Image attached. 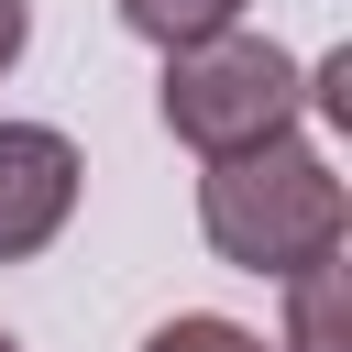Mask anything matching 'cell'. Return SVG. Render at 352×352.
I'll use <instances>...</instances> for the list:
<instances>
[{"label":"cell","mask_w":352,"mask_h":352,"mask_svg":"<svg viewBox=\"0 0 352 352\" xmlns=\"http://www.w3.org/2000/svg\"><path fill=\"white\" fill-rule=\"evenodd\" d=\"M198 231L220 264L242 275H297L308 253H341L352 231V198H341V165L308 143V132H264L242 154H209L198 176Z\"/></svg>","instance_id":"cell-1"},{"label":"cell","mask_w":352,"mask_h":352,"mask_svg":"<svg viewBox=\"0 0 352 352\" xmlns=\"http://www.w3.org/2000/svg\"><path fill=\"white\" fill-rule=\"evenodd\" d=\"M308 110H330V121H352V44L308 66Z\"/></svg>","instance_id":"cell-7"},{"label":"cell","mask_w":352,"mask_h":352,"mask_svg":"<svg viewBox=\"0 0 352 352\" xmlns=\"http://www.w3.org/2000/svg\"><path fill=\"white\" fill-rule=\"evenodd\" d=\"M143 352H275L264 330H242V319H220V308H187V319H165Z\"/></svg>","instance_id":"cell-6"},{"label":"cell","mask_w":352,"mask_h":352,"mask_svg":"<svg viewBox=\"0 0 352 352\" xmlns=\"http://www.w3.org/2000/svg\"><path fill=\"white\" fill-rule=\"evenodd\" d=\"M22 44H33V0H0V77L22 66Z\"/></svg>","instance_id":"cell-8"},{"label":"cell","mask_w":352,"mask_h":352,"mask_svg":"<svg viewBox=\"0 0 352 352\" xmlns=\"http://www.w3.org/2000/svg\"><path fill=\"white\" fill-rule=\"evenodd\" d=\"M143 44H187V33H220V22H242L253 0H110Z\"/></svg>","instance_id":"cell-5"},{"label":"cell","mask_w":352,"mask_h":352,"mask_svg":"<svg viewBox=\"0 0 352 352\" xmlns=\"http://www.w3.org/2000/svg\"><path fill=\"white\" fill-rule=\"evenodd\" d=\"M77 187H88V165L55 121H0V264H33L77 220Z\"/></svg>","instance_id":"cell-3"},{"label":"cell","mask_w":352,"mask_h":352,"mask_svg":"<svg viewBox=\"0 0 352 352\" xmlns=\"http://www.w3.org/2000/svg\"><path fill=\"white\" fill-rule=\"evenodd\" d=\"M275 286H286V341L275 352H352V264L341 253H308Z\"/></svg>","instance_id":"cell-4"},{"label":"cell","mask_w":352,"mask_h":352,"mask_svg":"<svg viewBox=\"0 0 352 352\" xmlns=\"http://www.w3.org/2000/svg\"><path fill=\"white\" fill-rule=\"evenodd\" d=\"M154 110H165V132L209 165V154H242V143H264V132H297V110H308V66H297L275 33L220 22V33L165 44V88H154Z\"/></svg>","instance_id":"cell-2"},{"label":"cell","mask_w":352,"mask_h":352,"mask_svg":"<svg viewBox=\"0 0 352 352\" xmlns=\"http://www.w3.org/2000/svg\"><path fill=\"white\" fill-rule=\"evenodd\" d=\"M0 352H22V341H11V330H0Z\"/></svg>","instance_id":"cell-9"}]
</instances>
